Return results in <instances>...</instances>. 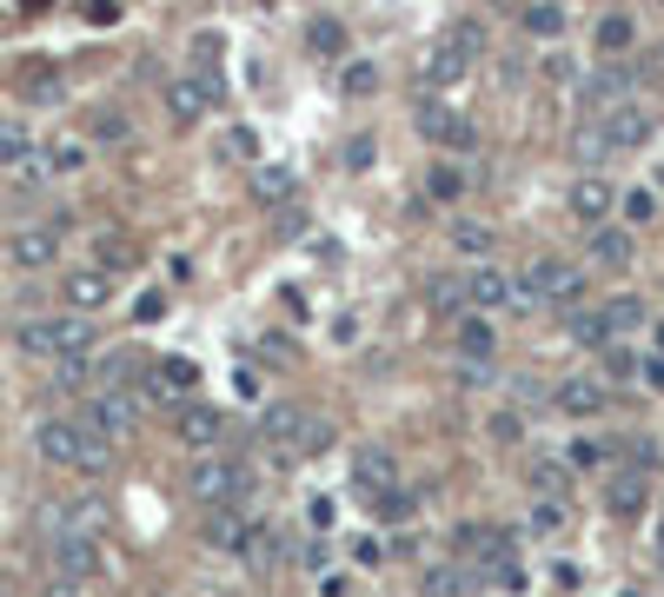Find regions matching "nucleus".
Instances as JSON below:
<instances>
[{"label":"nucleus","instance_id":"52","mask_svg":"<svg viewBox=\"0 0 664 597\" xmlns=\"http://www.w3.org/2000/svg\"><path fill=\"white\" fill-rule=\"evenodd\" d=\"M233 392H239V398H260V366H246V359H239V372H233Z\"/></svg>","mask_w":664,"mask_h":597},{"label":"nucleus","instance_id":"27","mask_svg":"<svg viewBox=\"0 0 664 597\" xmlns=\"http://www.w3.org/2000/svg\"><path fill=\"white\" fill-rule=\"evenodd\" d=\"M246 538H253V532H246L239 511H206V545L213 551H246Z\"/></svg>","mask_w":664,"mask_h":597},{"label":"nucleus","instance_id":"41","mask_svg":"<svg viewBox=\"0 0 664 597\" xmlns=\"http://www.w3.org/2000/svg\"><path fill=\"white\" fill-rule=\"evenodd\" d=\"M432 312L465 319V312H472V306H465V279H432Z\"/></svg>","mask_w":664,"mask_h":597},{"label":"nucleus","instance_id":"50","mask_svg":"<svg viewBox=\"0 0 664 597\" xmlns=\"http://www.w3.org/2000/svg\"><path fill=\"white\" fill-rule=\"evenodd\" d=\"M491 584H498V590H525V571H519V558H506V564H491Z\"/></svg>","mask_w":664,"mask_h":597},{"label":"nucleus","instance_id":"3","mask_svg":"<svg viewBox=\"0 0 664 597\" xmlns=\"http://www.w3.org/2000/svg\"><path fill=\"white\" fill-rule=\"evenodd\" d=\"M14 338H21V353H34V359H80L94 346V325L80 312H54V319H27Z\"/></svg>","mask_w":664,"mask_h":597},{"label":"nucleus","instance_id":"35","mask_svg":"<svg viewBox=\"0 0 664 597\" xmlns=\"http://www.w3.org/2000/svg\"><path fill=\"white\" fill-rule=\"evenodd\" d=\"M426 193H432L439 206H459V193H465V166H432V174H426Z\"/></svg>","mask_w":664,"mask_h":597},{"label":"nucleus","instance_id":"39","mask_svg":"<svg viewBox=\"0 0 664 597\" xmlns=\"http://www.w3.org/2000/svg\"><path fill=\"white\" fill-rule=\"evenodd\" d=\"M565 325H571V338H578V346H605V338H612V332H605V312H592V306H578Z\"/></svg>","mask_w":664,"mask_h":597},{"label":"nucleus","instance_id":"5","mask_svg":"<svg viewBox=\"0 0 664 597\" xmlns=\"http://www.w3.org/2000/svg\"><path fill=\"white\" fill-rule=\"evenodd\" d=\"M260 439H266L273 452H286V458H306V452H319V445H325V425H319V418H306L299 405H273V411L260 418Z\"/></svg>","mask_w":664,"mask_h":597},{"label":"nucleus","instance_id":"26","mask_svg":"<svg viewBox=\"0 0 664 597\" xmlns=\"http://www.w3.org/2000/svg\"><path fill=\"white\" fill-rule=\"evenodd\" d=\"M519 21H525V34H538V40H565L571 8H558V0H532V8H525Z\"/></svg>","mask_w":664,"mask_h":597},{"label":"nucleus","instance_id":"23","mask_svg":"<svg viewBox=\"0 0 664 597\" xmlns=\"http://www.w3.org/2000/svg\"><path fill=\"white\" fill-rule=\"evenodd\" d=\"M644 471H631V465H618L612 478H605V504H612V518H638L644 511Z\"/></svg>","mask_w":664,"mask_h":597},{"label":"nucleus","instance_id":"4","mask_svg":"<svg viewBox=\"0 0 664 597\" xmlns=\"http://www.w3.org/2000/svg\"><path fill=\"white\" fill-rule=\"evenodd\" d=\"M80 425H87V432H100L107 445L133 439V432H140V392H127V385L87 392V411H80Z\"/></svg>","mask_w":664,"mask_h":597},{"label":"nucleus","instance_id":"38","mask_svg":"<svg viewBox=\"0 0 664 597\" xmlns=\"http://www.w3.org/2000/svg\"><path fill=\"white\" fill-rule=\"evenodd\" d=\"M631 40H638L631 14H605V21H598V53H625Z\"/></svg>","mask_w":664,"mask_h":597},{"label":"nucleus","instance_id":"29","mask_svg":"<svg viewBox=\"0 0 664 597\" xmlns=\"http://www.w3.org/2000/svg\"><path fill=\"white\" fill-rule=\"evenodd\" d=\"M598 312H605V332H612V338H625L631 325H644V299H638V292H612Z\"/></svg>","mask_w":664,"mask_h":597},{"label":"nucleus","instance_id":"28","mask_svg":"<svg viewBox=\"0 0 664 597\" xmlns=\"http://www.w3.org/2000/svg\"><path fill=\"white\" fill-rule=\"evenodd\" d=\"M419 597H472V571L465 564H432L419 577Z\"/></svg>","mask_w":664,"mask_h":597},{"label":"nucleus","instance_id":"6","mask_svg":"<svg viewBox=\"0 0 664 597\" xmlns=\"http://www.w3.org/2000/svg\"><path fill=\"white\" fill-rule=\"evenodd\" d=\"M226 100V80L200 60L193 73H174V80H166V114H174V120H200V114H213Z\"/></svg>","mask_w":664,"mask_h":597},{"label":"nucleus","instance_id":"12","mask_svg":"<svg viewBox=\"0 0 664 597\" xmlns=\"http://www.w3.org/2000/svg\"><path fill=\"white\" fill-rule=\"evenodd\" d=\"M146 392H153L159 405H193V392H200V366H193V359H159V366L146 372Z\"/></svg>","mask_w":664,"mask_h":597},{"label":"nucleus","instance_id":"33","mask_svg":"<svg viewBox=\"0 0 664 597\" xmlns=\"http://www.w3.org/2000/svg\"><path fill=\"white\" fill-rule=\"evenodd\" d=\"M452 246L465 252V260H485V252L498 246V232H491V226H478V219H452Z\"/></svg>","mask_w":664,"mask_h":597},{"label":"nucleus","instance_id":"43","mask_svg":"<svg viewBox=\"0 0 664 597\" xmlns=\"http://www.w3.org/2000/svg\"><path fill=\"white\" fill-rule=\"evenodd\" d=\"M625 465L651 478V471H657V439H644V432H631V439H625Z\"/></svg>","mask_w":664,"mask_h":597},{"label":"nucleus","instance_id":"32","mask_svg":"<svg viewBox=\"0 0 664 597\" xmlns=\"http://www.w3.org/2000/svg\"><path fill=\"white\" fill-rule=\"evenodd\" d=\"M532 491L538 498H565L571 491V465L565 458H532Z\"/></svg>","mask_w":664,"mask_h":597},{"label":"nucleus","instance_id":"46","mask_svg":"<svg viewBox=\"0 0 664 597\" xmlns=\"http://www.w3.org/2000/svg\"><path fill=\"white\" fill-rule=\"evenodd\" d=\"M491 439H498V445H519V439H525V418H519V411H498V418H491Z\"/></svg>","mask_w":664,"mask_h":597},{"label":"nucleus","instance_id":"36","mask_svg":"<svg viewBox=\"0 0 664 597\" xmlns=\"http://www.w3.org/2000/svg\"><path fill=\"white\" fill-rule=\"evenodd\" d=\"M47 166H54V174H80V166H87V140H80V133L54 140V146H47Z\"/></svg>","mask_w":664,"mask_h":597},{"label":"nucleus","instance_id":"57","mask_svg":"<svg viewBox=\"0 0 664 597\" xmlns=\"http://www.w3.org/2000/svg\"><path fill=\"white\" fill-rule=\"evenodd\" d=\"M657 60H664V47H657Z\"/></svg>","mask_w":664,"mask_h":597},{"label":"nucleus","instance_id":"7","mask_svg":"<svg viewBox=\"0 0 664 597\" xmlns=\"http://www.w3.org/2000/svg\"><path fill=\"white\" fill-rule=\"evenodd\" d=\"M638 87H644V73L638 67H598V73H585V120H612L625 100H638Z\"/></svg>","mask_w":664,"mask_h":597},{"label":"nucleus","instance_id":"49","mask_svg":"<svg viewBox=\"0 0 664 597\" xmlns=\"http://www.w3.org/2000/svg\"><path fill=\"white\" fill-rule=\"evenodd\" d=\"M226 153H233V159H253V153H260L253 127H233V133H226Z\"/></svg>","mask_w":664,"mask_h":597},{"label":"nucleus","instance_id":"54","mask_svg":"<svg viewBox=\"0 0 664 597\" xmlns=\"http://www.w3.org/2000/svg\"><path fill=\"white\" fill-rule=\"evenodd\" d=\"M644 385H651V392H664V359H644Z\"/></svg>","mask_w":664,"mask_h":597},{"label":"nucleus","instance_id":"47","mask_svg":"<svg viewBox=\"0 0 664 597\" xmlns=\"http://www.w3.org/2000/svg\"><path fill=\"white\" fill-rule=\"evenodd\" d=\"M372 153H379V146H372V133H353V140H346V166H353V174H366Z\"/></svg>","mask_w":664,"mask_h":597},{"label":"nucleus","instance_id":"44","mask_svg":"<svg viewBox=\"0 0 664 597\" xmlns=\"http://www.w3.org/2000/svg\"><path fill=\"white\" fill-rule=\"evenodd\" d=\"M532 525H538L545 538H558V532H565V504H558V498H538V504H532Z\"/></svg>","mask_w":664,"mask_h":597},{"label":"nucleus","instance_id":"20","mask_svg":"<svg viewBox=\"0 0 664 597\" xmlns=\"http://www.w3.org/2000/svg\"><path fill=\"white\" fill-rule=\"evenodd\" d=\"M246 187H253L260 206H286L299 193V174H293L286 159H253V180H246Z\"/></svg>","mask_w":664,"mask_h":597},{"label":"nucleus","instance_id":"10","mask_svg":"<svg viewBox=\"0 0 664 597\" xmlns=\"http://www.w3.org/2000/svg\"><path fill=\"white\" fill-rule=\"evenodd\" d=\"M60 260V232L54 226H21V232H8V266L14 273H47Z\"/></svg>","mask_w":664,"mask_h":597},{"label":"nucleus","instance_id":"22","mask_svg":"<svg viewBox=\"0 0 664 597\" xmlns=\"http://www.w3.org/2000/svg\"><path fill=\"white\" fill-rule=\"evenodd\" d=\"M571 159L585 166V180H598V166L618 159L612 140H605V120H578V127H571Z\"/></svg>","mask_w":664,"mask_h":597},{"label":"nucleus","instance_id":"25","mask_svg":"<svg viewBox=\"0 0 664 597\" xmlns=\"http://www.w3.org/2000/svg\"><path fill=\"white\" fill-rule=\"evenodd\" d=\"M592 260H598L605 273H625V266L638 260V246H631L625 226H598V232H592Z\"/></svg>","mask_w":664,"mask_h":597},{"label":"nucleus","instance_id":"55","mask_svg":"<svg viewBox=\"0 0 664 597\" xmlns=\"http://www.w3.org/2000/svg\"><path fill=\"white\" fill-rule=\"evenodd\" d=\"M657 558H664V532H657Z\"/></svg>","mask_w":664,"mask_h":597},{"label":"nucleus","instance_id":"37","mask_svg":"<svg viewBox=\"0 0 664 597\" xmlns=\"http://www.w3.org/2000/svg\"><path fill=\"white\" fill-rule=\"evenodd\" d=\"M340 87H346V94H359V100H366V94H379V67L346 53V67H340Z\"/></svg>","mask_w":664,"mask_h":597},{"label":"nucleus","instance_id":"30","mask_svg":"<svg viewBox=\"0 0 664 597\" xmlns=\"http://www.w3.org/2000/svg\"><path fill=\"white\" fill-rule=\"evenodd\" d=\"M306 47L325 53V60H346V27L332 21V14H319V21H306Z\"/></svg>","mask_w":664,"mask_h":597},{"label":"nucleus","instance_id":"16","mask_svg":"<svg viewBox=\"0 0 664 597\" xmlns=\"http://www.w3.org/2000/svg\"><path fill=\"white\" fill-rule=\"evenodd\" d=\"M47 551H54V571H60V584H67V590H73V584H87V577H94V564H100L94 538H73V532H60Z\"/></svg>","mask_w":664,"mask_h":597},{"label":"nucleus","instance_id":"8","mask_svg":"<svg viewBox=\"0 0 664 597\" xmlns=\"http://www.w3.org/2000/svg\"><path fill=\"white\" fill-rule=\"evenodd\" d=\"M465 306H472V312H491V306H532V292H525L519 273L472 266V273H465Z\"/></svg>","mask_w":664,"mask_h":597},{"label":"nucleus","instance_id":"34","mask_svg":"<svg viewBox=\"0 0 664 597\" xmlns=\"http://www.w3.org/2000/svg\"><path fill=\"white\" fill-rule=\"evenodd\" d=\"M459 346H465V359H472V366H485V359H491V325H485L478 312H465V319H459Z\"/></svg>","mask_w":664,"mask_h":597},{"label":"nucleus","instance_id":"31","mask_svg":"<svg viewBox=\"0 0 664 597\" xmlns=\"http://www.w3.org/2000/svg\"><path fill=\"white\" fill-rule=\"evenodd\" d=\"M27 153H34V127H27V120H0V174L21 166Z\"/></svg>","mask_w":664,"mask_h":597},{"label":"nucleus","instance_id":"24","mask_svg":"<svg viewBox=\"0 0 664 597\" xmlns=\"http://www.w3.org/2000/svg\"><path fill=\"white\" fill-rule=\"evenodd\" d=\"M465 67H472V60H465V53H459L452 40H439V47H432V53L419 60V87H426V94H439V87H452V80H459Z\"/></svg>","mask_w":664,"mask_h":597},{"label":"nucleus","instance_id":"48","mask_svg":"<svg viewBox=\"0 0 664 597\" xmlns=\"http://www.w3.org/2000/svg\"><path fill=\"white\" fill-rule=\"evenodd\" d=\"M94 133H100V140H127L133 127H127V114H114V107H100V120H94Z\"/></svg>","mask_w":664,"mask_h":597},{"label":"nucleus","instance_id":"53","mask_svg":"<svg viewBox=\"0 0 664 597\" xmlns=\"http://www.w3.org/2000/svg\"><path fill=\"white\" fill-rule=\"evenodd\" d=\"M571 458H578V465H605V445L585 439V445H571Z\"/></svg>","mask_w":664,"mask_h":597},{"label":"nucleus","instance_id":"14","mask_svg":"<svg viewBox=\"0 0 664 597\" xmlns=\"http://www.w3.org/2000/svg\"><path fill=\"white\" fill-rule=\"evenodd\" d=\"M419 133H426L432 146H452V153L472 146V120H465L459 107H446V100H426V107H419Z\"/></svg>","mask_w":664,"mask_h":597},{"label":"nucleus","instance_id":"21","mask_svg":"<svg viewBox=\"0 0 664 597\" xmlns=\"http://www.w3.org/2000/svg\"><path fill=\"white\" fill-rule=\"evenodd\" d=\"M220 439H226V418H220L213 405H187V411H180V445H187V452L206 458V452H220Z\"/></svg>","mask_w":664,"mask_h":597},{"label":"nucleus","instance_id":"13","mask_svg":"<svg viewBox=\"0 0 664 597\" xmlns=\"http://www.w3.org/2000/svg\"><path fill=\"white\" fill-rule=\"evenodd\" d=\"M353 485H359L366 498L399 491V458H392L386 445H353Z\"/></svg>","mask_w":664,"mask_h":597},{"label":"nucleus","instance_id":"18","mask_svg":"<svg viewBox=\"0 0 664 597\" xmlns=\"http://www.w3.org/2000/svg\"><path fill=\"white\" fill-rule=\"evenodd\" d=\"M565 206H571V219H585L592 232L618 213V193L605 187V180H571V193H565Z\"/></svg>","mask_w":664,"mask_h":597},{"label":"nucleus","instance_id":"42","mask_svg":"<svg viewBox=\"0 0 664 597\" xmlns=\"http://www.w3.org/2000/svg\"><path fill=\"white\" fill-rule=\"evenodd\" d=\"M618 213H625L631 226H651V219H657V193H651V187H631V193L618 200Z\"/></svg>","mask_w":664,"mask_h":597},{"label":"nucleus","instance_id":"40","mask_svg":"<svg viewBox=\"0 0 664 597\" xmlns=\"http://www.w3.org/2000/svg\"><path fill=\"white\" fill-rule=\"evenodd\" d=\"M8 180H14V187H47V180H54V166H47V146H34L21 166H8Z\"/></svg>","mask_w":664,"mask_h":597},{"label":"nucleus","instance_id":"2","mask_svg":"<svg viewBox=\"0 0 664 597\" xmlns=\"http://www.w3.org/2000/svg\"><path fill=\"white\" fill-rule=\"evenodd\" d=\"M246 465H233L226 452H206V458H193V471H187V498L200 504V511H233V504H246Z\"/></svg>","mask_w":664,"mask_h":597},{"label":"nucleus","instance_id":"15","mask_svg":"<svg viewBox=\"0 0 664 597\" xmlns=\"http://www.w3.org/2000/svg\"><path fill=\"white\" fill-rule=\"evenodd\" d=\"M60 292H67V306H73L80 319H87L94 306L114 299V273H107V266H73V273L60 279Z\"/></svg>","mask_w":664,"mask_h":597},{"label":"nucleus","instance_id":"17","mask_svg":"<svg viewBox=\"0 0 664 597\" xmlns=\"http://www.w3.org/2000/svg\"><path fill=\"white\" fill-rule=\"evenodd\" d=\"M452 551L459 558H478V564H506L512 558V532H498V525H459L452 532Z\"/></svg>","mask_w":664,"mask_h":597},{"label":"nucleus","instance_id":"56","mask_svg":"<svg viewBox=\"0 0 664 597\" xmlns=\"http://www.w3.org/2000/svg\"><path fill=\"white\" fill-rule=\"evenodd\" d=\"M657 346H664V332H657Z\"/></svg>","mask_w":664,"mask_h":597},{"label":"nucleus","instance_id":"11","mask_svg":"<svg viewBox=\"0 0 664 597\" xmlns=\"http://www.w3.org/2000/svg\"><path fill=\"white\" fill-rule=\"evenodd\" d=\"M657 133V107L638 94V100H625L612 120H605V140H612V153H631V146H644Z\"/></svg>","mask_w":664,"mask_h":597},{"label":"nucleus","instance_id":"9","mask_svg":"<svg viewBox=\"0 0 664 597\" xmlns=\"http://www.w3.org/2000/svg\"><path fill=\"white\" fill-rule=\"evenodd\" d=\"M525 292L545 299V306H578V299H585V273H578L571 260H532Z\"/></svg>","mask_w":664,"mask_h":597},{"label":"nucleus","instance_id":"1","mask_svg":"<svg viewBox=\"0 0 664 597\" xmlns=\"http://www.w3.org/2000/svg\"><path fill=\"white\" fill-rule=\"evenodd\" d=\"M34 445H40V458L47 465H67V471H114V445L100 439V432H87L80 418H40L34 425Z\"/></svg>","mask_w":664,"mask_h":597},{"label":"nucleus","instance_id":"51","mask_svg":"<svg viewBox=\"0 0 664 597\" xmlns=\"http://www.w3.org/2000/svg\"><path fill=\"white\" fill-rule=\"evenodd\" d=\"M512 398H519V405H538V398H552V392H545L532 372H519V379H512Z\"/></svg>","mask_w":664,"mask_h":597},{"label":"nucleus","instance_id":"45","mask_svg":"<svg viewBox=\"0 0 664 597\" xmlns=\"http://www.w3.org/2000/svg\"><path fill=\"white\" fill-rule=\"evenodd\" d=\"M446 40H452V47H459V53H465V60H472V53H478V47H485V27H478V21H459V27H452V34H446Z\"/></svg>","mask_w":664,"mask_h":597},{"label":"nucleus","instance_id":"19","mask_svg":"<svg viewBox=\"0 0 664 597\" xmlns=\"http://www.w3.org/2000/svg\"><path fill=\"white\" fill-rule=\"evenodd\" d=\"M605 398H612V392H605L598 379H558V385H552V411H565V418H598Z\"/></svg>","mask_w":664,"mask_h":597}]
</instances>
